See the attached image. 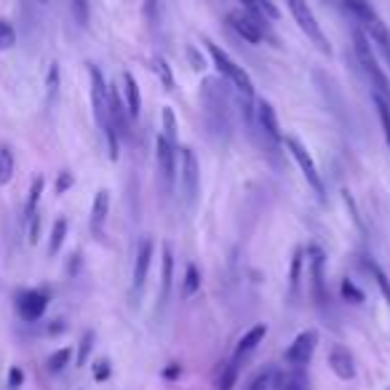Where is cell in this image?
Wrapping results in <instances>:
<instances>
[{"instance_id":"1","label":"cell","mask_w":390,"mask_h":390,"mask_svg":"<svg viewBox=\"0 0 390 390\" xmlns=\"http://www.w3.org/2000/svg\"><path fill=\"white\" fill-rule=\"evenodd\" d=\"M89 81H91V105H94V118L105 134V142H108V152H110V161H118V134L110 123V89L105 83V75L102 70L96 65H89Z\"/></svg>"},{"instance_id":"2","label":"cell","mask_w":390,"mask_h":390,"mask_svg":"<svg viewBox=\"0 0 390 390\" xmlns=\"http://www.w3.org/2000/svg\"><path fill=\"white\" fill-rule=\"evenodd\" d=\"M203 46H206V51H209V56H212V62H214L216 72L225 78V81L238 91V94L243 96V102L246 105H252L254 102V81H252V75L246 72V70L233 59V56L225 51V48H219L214 41H203Z\"/></svg>"},{"instance_id":"3","label":"cell","mask_w":390,"mask_h":390,"mask_svg":"<svg viewBox=\"0 0 390 390\" xmlns=\"http://www.w3.org/2000/svg\"><path fill=\"white\" fill-rule=\"evenodd\" d=\"M353 51H356V59H358V65H361L363 75H366V78H369V83H372L375 94L390 102V81H388V75H385V70L379 67L375 48H372V41H369V35H366L361 27L353 30Z\"/></svg>"},{"instance_id":"4","label":"cell","mask_w":390,"mask_h":390,"mask_svg":"<svg viewBox=\"0 0 390 390\" xmlns=\"http://www.w3.org/2000/svg\"><path fill=\"white\" fill-rule=\"evenodd\" d=\"M286 6H289V11L294 16V22L299 25V30L308 35V41L321 51V54H329L332 56V46L326 41V35H323V27L318 25V19L313 14V8L308 6V0H286Z\"/></svg>"},{"instance_id":"5","label":"cell","mask_w":390,"mask_h":390,"mask_svg":"<svg viewBox=\"0 0 390 390\" xmlns=\"http://www.w3.org/2000/svg\"><path fill=\"white\" fill-rule=\"evenodd\" d=\"M179 188H182V195H185V203L190 209H195V201L201 195V166H198V158L190 148L179 150Z\"/></svg>"},{"instance_id":"6","label":"cell","mask_w":390,"mask_h":390,"mask_svg":"<svg viewBox=\"0 0 390 390\" xmlns=\"http://www.w3.org/2000/svg\"><path fill=\"white\" fill-rule=\"evenodd\" d=\"M283 145H286V150L292 152V158L297 161V166H299L302 176L308 179V185L323 198V195H326V188H323V176L318 174V166H316V161H313V155H310L308 150H305V145H302L299 139H294V136H286V139H283Z\"/></svg>"},{"instance_id":"7","label":"cell","mask_w":390,"mask_h":390,"mask_svg":"<svg viewBox=\"0 0 390 390\" xmlns=\"http://www.w3.org/2000/svg\"><path fill=\"white\" fill-rule=\"evenodd\" d=\"M316 345H318V332L316 329H305V332H299L294 337V342L286 348L283 353V361L289 363V366H294V369H305L313 358V353H316Z\"/></svg>"},{"instance_id":"8","label":"cell","mask_w":390,"mask_h":390,"mask_svg":"<svg viewBox=\"0 0 390 390\" xmlns=\"http://www.w3.org/2000/svg\"><path fill=\"white\" fill-rule=\"evenodd\" d=\"M155 163H158V174H161L166 190H171L176 179V145L163 134H158L155 139Z\"/></svg>"},{"instance_id":"9","label":"cell","mask_w":390,"mask_h":390,"mask_svg":"<svg viewBox=\"0 0 390 390\" xmlns=\"http://www.w3.org/2000/svg\"><path fill=\"white\" fill-rule=\"evenodd\" d=\"M228 22H230V27L235 30V35H238V38H243L246 43L259 46V43L265 41V32H262L259 19H254V16L249 14V11H230Z\"/></svg>"},{"instance_id":"10","label":"cell","mask_w":390,"mask_h":390,"mask_svg":"<svg viewBox=\"0 0 390 390\" xmlns=\"http://www.w3.org/2000/svg\"><path fill=\"white\" fill-rule=\"evenodd\" d=\"M48 308V294L38 292V289H30L19 297V316L25 321H41V316Z\"/></svg>"},{"instance_id":"11","label":"cell","mask_w":390,"mask_h":390,"mask_svg":"<svg viewBox=\"0 0 390 390\" xmlns=\"http://www.w3.org/2000/svg\"><path fill=\"white\" fill-rule=\"evenodd\" d=\"M152 254H155V243L145 238L136 249V262H134V292H142L148 283V273L152 265Z\"/></svg>"},{"instance_id":"12","label":"cell","mask_w":390,"mask_h":390,"mask_svg":"<svg viewBox=\"0 0 390 390\" xmlns=\"http://www.w3.org/2000/svg\"><path fill=\"white\" fill-rule=\"evenodd\" d=\"M256 121H259V129H262V134L268 136L270 142H283V134H281V123H278V115H275V110L270 102H256Z\"/></svg>"},{"instance_id":"13","label":"cell","mask_w":390,"mask_h":390,"mask_svg":"<svg viewBox=\"0 0 390 390\" xmlns=\"http://www.w3.org/2000/svg\"><path fill=\"white\" fill-rule=\"evenodd\" d=\"M310 254V286H313V297L316 302L323 305L326 302V278H323V252L318 246H313Z\"/></svg>"},{"instance_id":"14","label":"cell","mask_w":390,"mask_h":390,"mask_svg":"<svg viewBox=\"0 0 390 390\" xmlns=\"http://www.w3.org/2000/svg\"><path fill=\"white\" fill-rule=\"evenodd\" d=\"M329 369L334 372L339 379H353L356 377V361H353V356H350V350L345 348H332V353H329Z\"/></svg>"},{"instance_id":"15","label":"cell","mask_w":390,"mask_h":390,"mask_svg":"<svg viewBox=\"0 0 390 390\" xmlns=\"http://www.w3.org/2000/svg\"><path fill=\"white\" fill-rule=\"evenodd\" d=\"M265 334H268V326H265V323H256V326H252V329H249V332L238 339V345H235V356H233V358H235V361H241V358H246L249 353H254L256 345L265 339Z\"/></svg>"},{"instance_id":"16","label":"cell","mask_w":390,"mask_h":390,"mask_svg":"<svg viewBox=\"0 0 390 390\" xmlns=\"http://www.w3.org/2000/svg\"><path fill=\"white\" fill-rule=\"evenodd\" d=\"M123 96H126V112L129 118L136 121L139 112H142V94H139V86L131 72H123Z\"/></svg>"},{"instance_id":"17","label":"cell","mask_w":390,"mask_h":390,"mask_svg":"<svg viewBox=\"0 0 390 390\" xmlns=\"http://www.w3.org/2000/svg\"><path fill=\"white\" fill-rule=\"evenodd\" d=\"M310 382L302 369H289V372H278V382H275V390H308Z\"/></svg>"},{"instance_id":"18","label":"cell","mask_w":390,"mask_h":390,"mask_svg":"<svg viewBox=\"0 0 390 390\" xmlns=\"http://www.w3.org/2000/svg\"><path fill=\"white\" fill-rule=\"evenodd\" d=\"M238 3H243V11H249L259 22L262 19H278V8H275L273 0H238Z\"/></svg>"},{"instance_id":"19","label":"cell","mask_w":390,"mask_h":390,"mask_svg":"<svg viewBox=\"0 0 390 390\" xmlns=\"http://www.w3.org/2000/svg\"><path fill=\"white\" fill-rule=\"evenodd\" d=\"M238 363L235 358H230L228 363H222V369L216 372L214 390H233L235 388V379H238Z\"/></svg>"},{"instance_id":"20","label":"cell","mask_w":390,"mask_h":390,"mask_svg":"<svg viewBox=\"0 0 390 390\" xmlns=\"http://www.w3.org/2000/svg\"><path fill=\"white\" fill-rule=\"evenodd\" d=\"M108 212H110V193L108 190H99L94 195V206H91V228L99 230L105 225V219H108Z\"/></svg>"},{"instance_id":"21","label":"cell","mask_w":390,"mask_h":390,"mask_svg":"<svg viewBox=\"0 0 390 390\" xmlns=\"http://www.w3.org/2000/svg\"><path fill=\"white\" fill-rule=\"evenodd\" d=\"M43 188H46V179H43V176H35L27 193V206H25V216H27V219L38 214V201H41V195H43Z\"/></svg>"},{"instance_id":"22","label":"cell","mask_w":390,"mask_h":390,"mask_svg":"<svg viewBox=\"0 0 390 390\" xmlns=\"http://www.w3.org/2000/svg\"><path fill=\"white\" fill-rule=\"evenodd\" d=\"M171 273H174V256H171V249L163 246V281H161V302L169 299V292H171Z\"/></svg>"},{"instance_id":"23","label":"cell","mask_w":390,"mask_h":390,"mask_svg":"<svg viewBox=\"0 0 390 390\" xmlns=\"http://www.w3.org/2000/svg\"><path fill=\"white\" fill-rule=\"evenodd\" d=\"M67 238V219L65 216H59L54 222V228H51V238H48V254L54 256L59 254V249H62V243Z\"/></svg>"},{"instance_id":"24","label":"cell","mask_w":390,"mask_h":390,"mask_svg":"<svg viewBox=\"0 0 390 390\" xmlns=\"http://www.w3.org/2000/svg\"><path fill=\"white\" fill-rule=\"evenodd\" d=\"M275 382H278V369H265L249 382L246 390H275Z\"/></svg>"},{"instance_id":"25","label":"cell","mask_w":390,"mask_h":390,"mask_svg":"<svg viewBox=\"0 0 390 390\" xmlns=\"http://www.w3.org/2000/svg\"><path fill=\"white\" fill-rule=\"evenodd\" d=\"M70 358H72V348H59L48 356L46 366H48V372H51V375H59L65 366H70Z\"/></svg>"},{"instance_id":"26","label":"cell","mask_w":390,"mask_h":390,"mask_svg":"<svg viewBox=\"0 0 390 390\" xmlns=\"http://www.w3.org/2000/svg\"><path fill=\"white\" fill-rule=\"evenodd\" d=\"M366 270L372 273V278L377 281V286H379V292H382V297H385V305L390 308V278L385 275V270L379 268L377 262H366Z\"/></svg>"},{"instance_id":"27","label":"cell","mask_w":390,"mask_h":390,"mask_svg":"<svg viewBox=\"0 0 390 390\" xmlns=\"http://www.w3.org/2000/svg\"><path fill=\"white\" fill-rule=\"evenodd\" d=\"M14 176V152L6 148H0V185H8Z\"/></svg>"},{"instance_id":"28","label":"cell","mask_w":390,"mask_h":390,"mask_svg":"<svg viewBox=\"0 0 390 390\" xmlns=\"http://www.w3.org/2000/svg\"><path fill=\"white\" fill-rule=\"evenodd\" d=\"M16 46V30L8 19H0V51H8Z\"/></svg>"},{"instance_id":"29","label":"cell","mask_w":390,"mask_h":390,"mask_svg":"<svg viewBox=\"0 0 390 390\" xmlns=\"http://www.w3.org/2000/svg\"><path fill=\"white\" fill-rule=\"evenodd\" d=\"M201 289V275H198V268L195 265H190L185 270V283H182V294L185 297H193L195 292Z\"/></svg>"},{"instance_id":"30","label":"cell","mask_w":390,"mask_h":390,"mask_svg":"<svg viewBox=\"0 0 390 390\" xmlns=\"http://www.w3.org/2000/svg\"><path fill=\"white\" fill-rule=\"evenodd\" d=\"M375 105H377V112H379V123H382V131H385V139H388V148H390V102L375 94Z\"/></svg>"},{"instance_id":"31","label":"cell","mask_w":390,"mask_h":390,"mask_svg":"<svg viewBox=\"0 0 390 390\" xmlns=\"http://www.w3.org/2000/svg\"><path fill=\"white\" fill-rule=\"evenodd\" d=\"M70 6H72V16H75V22L86 27L89 25V11H91V0H70Z\"/></svg>"},{"instance_id":"32","label":"cell","mask_w":390,"mask_h":390,"mask_svg":"<svg viewBox=\"0 0 390 390\" xmlns=\"http://www.w3.org/2000/svg\"><path fill=\"white\" fill-rule=\"evenodd\" d=\"M163 131L161 134L166 136V139H171L176 145V118H174V110L171 108H163Z\"/></svg>"},{"instance_id":"33","label":"cell","mask_w":390,"mask_h":390,"mask_svg":"<svg viewBox=\"0 0 390 390\" xmlns=\"http://www.w3.org/2000/svg\"><path fill=\"white\" fill-rule=\"evenodd\" d=\"M91 345H94V332H86L81 339V348H78V366H86L89 353H91Z\"/></svg>"},{"instance_id":"34","label":"cell","mask_w":390,"mask_h":390,"mask_svg":"<svg viewBox=\"0 0 390 390\" xmlns=\"http://www.w3.org/2000/svg\"><path fill=\"white\" fill-rule=\"evenodd\" d=\"M155 72L163 78V86L171 91V89H174V78H171V70H169V65H166L163 59H155Z\"/></svg>"},{"instance_id":"35","label":"cell","mask_w":390,"mask_h":390,"mask_svg":"<svg viewBox=\"0 0 390 390\" xmlns=\"http://www.w3.org/2000/svg\"><path fill=\"white\" fill-rule=\"evenodd\" d=\"M342 297H345V299H353L356 305H361L363 302V294L356 289V283H350V281H342Z\"/></svg>"},{"instance_id":"36","label":"cell","mask_w":390,"mask_h":390,"mask_svg":"<svg viewBox=\"0 0 390 390\" xmlns=\"http://www.w3.org/2000/svg\"><path fill=\"white\" fill-rule=\"evenodd\" d=\"M22 382H25V372H22L19 366H11V372H8V388L19 390L22 388Z\"/></svg>"},{"instance_id":"37","label":"cell","mask_w":390,"mask_h":390,"mask_svg":"<svg viewBox=\"0 0 390 390\" xmlns=\"http://www.w3.org/2000/svg\"><path fill=\"white\" fill-rule=\"evenodd\" d=\"M72 182H75V179H72V174H70V171H62V174H59V179H56V195L67 193V190L72 188Z\"/></svg>"},{"instance_id":"38","label":"cell","mask_w":390,"mask_h":390,"mask_svg":"<svg viewBox=\"0 0 390 390\" xmlns=\"http://www.w3.org/2000/svg\"><path fill=\"white\" fill-rule=\"evenodd\" d=\"M299 265H302V249H297L294 262H292V292H297V283H299Z\"/></svg>"},{"instance_id":"39","label":"cell","mask_w":390,"mask_h":390,"mask_svg":"<svg viewBox=\"0 0 390 390\" xmlns=\"http://www.w3.org/2000/svg\"><path fill=\"white\" fill-rule=\"evenodd\" d=\"M110 377V361L108 358H102V361L94 363V379L96 382H102V379H108Z\"/></svg>"},{"instance_id":"40","label":"cell","mask_w":390,"mask_h":390,"mask_svg":"<svg viewBox=\"0 0 390 390\" xmlns=\"http://www.w3.org/2000/svg\"><path fill=\"white\" fill-rule=\"evenodd\" d=\"M38 235H41V214L30 216V243H38Z\"/></svg>"},{"instance_id":"41","label":"cell","mask_w":390,"mask_h":390,"mask_svg":"<svg viewBox=\"0 0 390 390\" xmlns=\"http://www.w3.org/2000/svg\"><path fill=\"white\" fill-rule=\"evenodd\" d=\"M56 89H59V67L51 65V67H48V94L54 96Z\"/></svg>"},{"instance_id":"42","label":"cell","mask_w":390,"mask_h":390,"mask_svg":"<svg viewBox=\"0 0 390 390\" xmlns=\"http://www.w3.org/2000/svg\"><path fill=\"white\" fill-rule=\"evenodd\" d=\"M179 375H182V369H179L176 363H171V366L166 369V379H176V377H179Z\"/></svg>"},{"instance_id":"43","label":"cell","mask_w":390,"mask_h":390,"mask_svg":"<svg viewBox=\"0 0 390 390\" xmlns=\"http://www.w3.org/2000/svg\"><path fill=\"white\" fill-rule=\"evenodd\" d=\"M41 3H46V0H41Z\"/></svg>"}]
</instances>
